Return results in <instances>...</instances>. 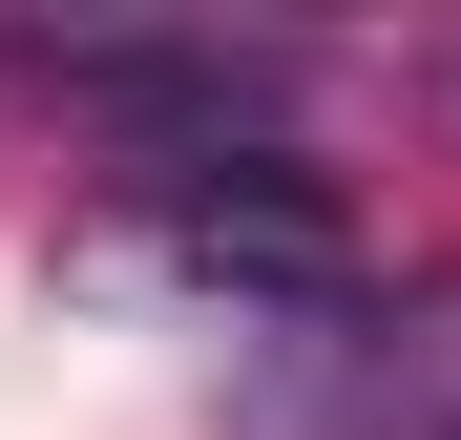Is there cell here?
I'll list each match as a JSON object with an SVG mask.
<instances>
[{"label":"cell","instance_id":"6da1fadb","mask_svg":"<svg viewBox=\"0 0 461 440\" xmlns=\"http://www.w3.org/2000/svg\"><path fill=\"white\" fill-rule=\"evenodd\" d=\"M252 440H461V293H336L230 356Z\"/></svg>","mask_w":461,"mask_h":440},{"label":"cell","instance_id":"7a4b0ae2","mask_svg":"<svg viewBox=\"0 0 461 440\" xmlns=\"http://www.w3.org/2000/svg\"><path fill=\"white\" fill-rule=\"evenodd\" d=\"M147 273L230 293V336H294V315H336V293H377L357 210H336L315 168H294V147H252V168H189L168 210H147Z\"/></svg>","mask_w":461,"mask_h":440},{"label":"cell","instance_id":"3957f363","mask_svg":"<svg viewBox=\"0 0 461 440\" xmlns=\"http://www.w3.org/2000/svg\"><path fill=\"white\" fill-rule=\"evenodd\" d=\"M22 85L63 126H105V147H168V189H189V168H252V126L294 105V63L273 42H42Z\"/></svg>","mask_w":461,"mask_h":440},{"label":"cell","instance_id":"277c9868","mask_svg":"<svg viewBox=\"0 0 461 440\" xmlns=\"http://www.w3.org/2000/svg\"><path fill=\"white\" fill-rule=\"evenodd\" d=\"M420 105H440V147H461V42H440V63H420Z\"/></svg>","mask_w":461,"mask_h":440}]
</instances>
